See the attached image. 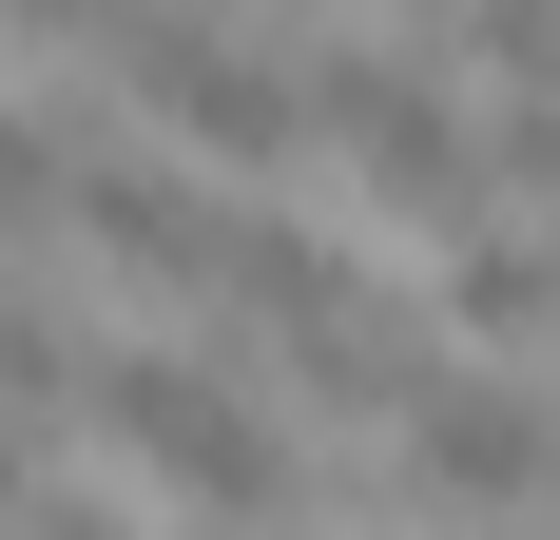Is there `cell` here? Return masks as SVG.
<instances>
[{"label": "cell", "mask_w": 560, "mask_h": 540, "mask_svg": "<svg viewBox=\"0 0 560 540\" xmlns=\"http://www.w3.org/2000/svg\"><path fill=\"white\" fill-rule=\"evenodd\" d=\"M78 425H97L136 483L213 502V540H271V521H290V425H271L232 367H174V348H97V367H78Z\"/></svg>", "instance_id": "cell-1"}, {"label": "cell", "mask_w": 560, "mask_h": 540, "mask_svg": "<svg viewBox=\"0 0 560 540\" xmlns=\"http://www.w3.org/2000/svg\"><path fill=\"white\" fill-rule=\"evenodd\" d=\"M310 155H348V193L406 213V232H483V116L406 39H329L310 58Z\"/></svg>", "instance_id": "cell-2"}, {"label": "cell", "mask_w": 560, "mask_h": 540, "mask_svg": "<svg viewBox=\"0 0 560 540\" xmlns=\"http://www.w3.org/2000/svg\"><path fill=\"white\" fill-rule=\"evenodd\" d=\"M97 58L136 78V116L174 136V174H290V155H310V78L252 58L232 20H194V0H116Z\"/></svg>", "instance_id": "cell-3"}, {"label": "cell", "mask_w": 560, "mask_h": 540, "mask_svg": "<svg viewBox=\"0 0 560 540\" xmlns=\"http://www.w3.org/2000/svg\"><path fill=\"white\" fill-rule=\"evenodd\" d=\"M387 502H406V521H541V502H560V406L522 367H445L387 425Z\"/></svg>", "instance_id": "cell-4"}, {"label": "cell", "mask_w": 560, "mask_h": 540, "mask_svg": "<svg viewBox=\"0 0 560 540\" xmlns=\"http://www.w3.org/2000/svg\"><path fill=\"white\" fill-rule=\"evenodd\" d=\"M58 213H78V251L136 270V290H213V270H232V193H213V174H174V155H78Z\"/></svg>", "instance_id": "cell-5"}, {"label": "cell", "mask_w": 560, "mask_h": 540, "mask_svg": "<svg viewBox=\"0 0 560 540\" xmlns=\"http://www.w3.org/2000/svg\"><path fill=\"white\" fill-rule=\"evenodd\" d=\"M271 348H290V386H310V406H348V425H406V406L445 386V328H406L368 270H348L310 328H271Z\"/></svg>", "instance_id": "cell-6"}, {"label": "cell", "mask_w": 560, "mask_h": 540, "mask_svg": "<svg viewBox=\"0 0 560 540\" xmlns=\"http://www.w3.org/2000/svg\"><path fill=\"white\" fill-rule=\"evenodd\" d=\"M445 367H522L560 348V232H445Z\"/></svg>", "instance_id": "cell-7"}, {"label": "cell", "mask_w": 560, "mask_h": 540, "mask_svg": "<svg viewBox=\"0 0 560 540\" xmlns=\"http://www.w3.org/2000/svg\"><path fill=\"white\" fill-rule=\"evenodd\" d=\"M78 367H97V348H78L58 309H20V290H0V406L39 425V406H78Z\"/></svg>", "instance_id": "cell-8"}, {"label": "cell", "mask_w": 560, "mask_h": 540, "mask_svg": "<svg viewBox=\"0 0 560 540\" xmlns=\"http://www.w3.org/2000/svg\"><path fill=\"white\" fill-rule=\"evenodd\" d=\"M58 193H78V136H58L39 97H0V232H39Z\"/></svg>", "instance_id": "cell-9"}, {"label": "cell", "mask_w": 560, "mask_h": 540, "mask_svg": "<svg viewBox=\"0 0 560 540\" xmlns=\"http://www.w3.org/2000/svg\"><path fill=\"white\" fill-rule=\"evenodd\" d=\"M464 20V58H503L522 97H560V0H445Z\"/></svg>", "instance_id": "cell-10"}, {"label": "cell", "mask_w": 560, "mask_h": 540, "mask_svg": "<svg viewBox=\"0 0 560 540\" xmlns=\"http://www.w3.org/2000/svg\"><path fill=\"white\" fill-rule=\"evenodd\" d=\"M483 193H541V213H560V97H503V116H483Z\"/></svg>", "instance_id": "cell-11"}, {"label": "cell", "mask_w": 560, "mask_h": 540, "mask_svg": "<svg viewBox=\"0 0 560 540\" xmlns=\"http://www.w3.org/2000/svg\"><path fill=\"white\" fill-rule=\"evenodd\" d=\"M0 540H136V521H116V502H78V483H39V502H20Z\"/></svg>", "instance_id": "cell-12"}, {"label": "cell", "mask_w": 560, "mask_h": 540, "mask_svg": "<svg viewBox=\"0 0 560 540\" xmlns=\"http://www.w3.org/2000/svg\"><path fill=\"white\" fill-rule=\"evenodd\" d=\"M20 502H39V425L0 406V521H20Z\"/></svg>", "instance_id": "cell-13"}, {"label": "cell", "mask_w": 560, "mask_h": 540, "mask_svg": "<svg viewBox=\"0 0 560 540\" xmlns=\"http://www.w3.org/2000/svg\"><path fill=\"white\" fill-rule=\"evenodd\" d=\"M387 20H445V0H387Z\"/></svg>", "instance_id": "cell-14"}]
</instances>
